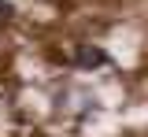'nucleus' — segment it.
<instances>
[{
	"label": "nucleus",
	"mask_w": 148,
	"mask_h": 137,
	"mask_svg": "<svg viewBox=\"0 0 148 137\" xmlns=\"http://www.w3.org/2000/svg\"><path fill=\"white\" fill-rule=\"evenodd\" d=\"M74 67L82 71H96V67H108V52L96 48V45H74Z\"/></svg>",
	"instance_id": "obj_1"
},
{
	"label": "nucleus",
	"mask_w": 148,
	"mask_h": 137,
	"mask_svg": "<svg viewBox=\"0 0 148 137\" xmlns=\"http://www.w3.org/2000/svg\"><path fill=\"white\" fill-rule=\"evenodd\" d=\"M8 15H11V4H4V0H0V22L8 19Z\"/></svg>",
	"instance_id": "obj_2"
}]
</instances>
